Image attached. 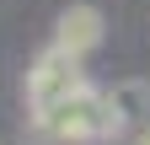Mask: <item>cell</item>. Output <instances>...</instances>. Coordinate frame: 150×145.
<instances>
[{
    "label": "cell",
    "mask_w": 150,
    "mask_h": 145,
    "mask_svg": "<svg viewBox=\"0 0 150 145\" xmlns=\"http://www.w3.org/2000/svg\"><path fill=\"white\" fill-rule=\"evenodd\" d=\"M81 86H86L81 59H75V54H64L59 43H54L48 54H38V59H32V70H27V107H32V113H48L54 102L75 97Z\"/></svg>",
    "instance_id": "7a4b0ae2"
},
{
    "label": "cell",
    "mask_w": 150,
    "mask_h": 145,
    "mask_svg": "<svg viewBox=\"0 0 150 145\" xmlns=\"http://www.w3.org/2000/svg\"><path fill=\"white\" fill-rule=\"evenodd\" d=\"M107 102H112V113L123 124H150V86L145 81H118L107 92Z\"/></svg>",
    "instance_id": "277c9868"
},
{
    "label": "cell",
    "mask_w": 150,
    "mask_h": 145,
    "mask_svg": "<svg viewBox=\"0 0 150 145\" xmlns=\"http://www.w3.org/2000/svg\"><path fill=\"white\" fill-rule=\"evenodd\" d=\"M123 129L129 124L112 113L107 92H91V86L54 102L48 113H32V145H97V140H118Z\"/></svg>",
    "instance_id": "6da1fadb"
},
{
    "label": "cell",
    "mask_w": 150,
    "mask_h": 145,
    "mask_svg": "<svg viewBox=\"0 0 150 145\" xmlns=\"http://www.w3.org/2000/svg\"><path fill=\"white\" fill-rule=\"evenodd\" d=\"M129 145H150V124H139V129H134V140H129Z\"/></svg>",
    "instance_id": "5b68a950"
},
{
    "label": "cell",
    "mask_w": 150,
    "mask_h": 145,
    "mask_svg": "<svg viewBox=\"0 0 150 145\" xmlns=\"http://www.w3.org/2000/svg\"><path fill=\"white\" fill-rule=\"evenodd\" d=\"M102 32H107V22H102L97 6H64L59 22H54V43L64 54H75V59H86V54L102 43Z\"/></svg>",
    "instance_id": "3957f363"
}]
</instances>
